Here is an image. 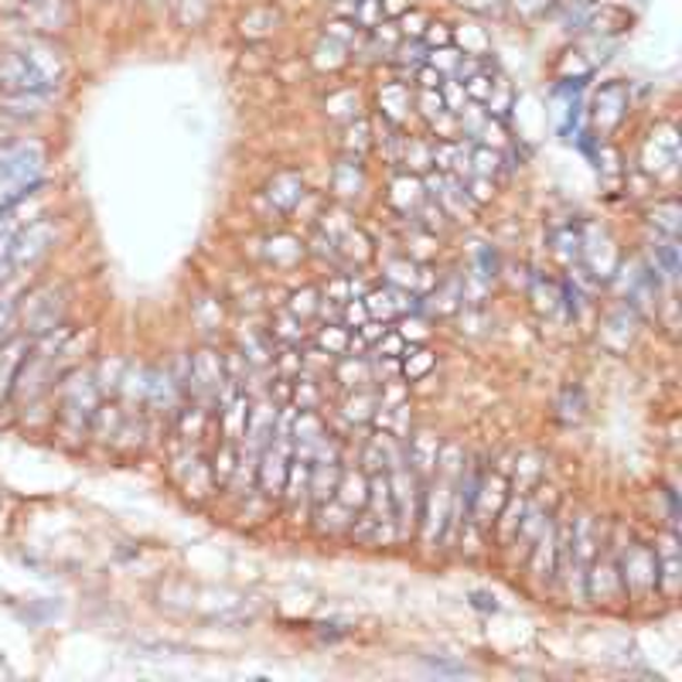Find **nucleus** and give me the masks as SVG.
<instances>
[{"mask_svg":"<svg viewBox=\"0 0 682 682\" xmlns=\"http://www.w3.org/2000/svg\"><path fill=\"white\" fill-rule=\"evenodd\" d=\"M365 307H369V318L372 321H393V318H403L413 307V294L396 283H386V287H376L365 294Z\"/></svg>","mask_w":682,"mask_h":682,"instance_id":"obj_11","label":"nucleus"},{"mask_svg":"<svg viewBox=\"0 0 682 682\" xmlns=\"http://www.w3.org/2000/svg\"><path fill=\"white\" fill-rule=\"evenodd\" d=\"M266 199L274 202L277 212L298 209L301 199H304V178L298 175V171H280V175H274L270 185H266Z\"/></svg>","mask_w":682,"mask_h":682,"instance_id":"obj_18","label":"nucleus"},{"mask_svg":"<svg viewBox=\"0 0 682 682\" xmlns=\"http://www.w3.org/2000/svg\"><path fill=\"white\" fill-rule=\"evenodd\" d=\"M349 290H355V283L345 280V277H338V280H331V283L325 287V298L334 301V304H345V301H352V298H349Z\"/></svg>","mask_w":682,"mask_h":682,"instance_id":"obj_53","label":"nucleus"},{"mask_svg":"<svg viewBox=\"0 0 682 682\" xmlns=\"http://www.w3.org/2000/svg\"><path fill=\"white\" fill-rule=\"evenodd\" d=\"M628 113V86L624 83H607L594 96V124L601 134H611Z\"/></svg>","mask_w":682,"mask_h":682,"instance_id":"obj_12","label":"nucleus"},{"mask_svg":"<svg viewBox=\"0 0 682 682\" xmlns=\"http://www.w3.org/2000/svg\"><path fill=\"white\" fill-rule=\"evenodd\" d=\"M280 24V11L270 8V4H256L250 8L247 14L239 17V35L247 41H260V38H270Z\"/></svg>","mask_w":682,"mask_h":682,"instance_id":"obj_19","label":"nucleus"},{"mask_svg":"<svg viewBox=\"0 0 682 682\" xmlns=\"http://www.w3.org/2000/svg\"><path fill=\"white\" fill-rule=\"evenodd\" d=\"M393 55H396V62H400V65H413V68H420V65L427 62V55H430V48H427L420 38H403V41L393 48Z\"/></svg>","mask_w":682,"mask_h":682,"instance_id":"obj_40","label":"nucleus"},{"mask_svg":"<svg viewBox=\"0 0 682 682\" xmlns=\"http://www.w3.org/2000/svg\"><path fill=\"white\" fill-rule=\"evenodd\" d=\"M55 96H41V92H0V113L11 119H38L52 110Z\"/></svg>","mask_w":682,"mask_h":682,"instance_id":"obj_15","label":"nucleus"},{"mask_svg":"<svg viewBox=\"0 0 682 682\" xmlns=\"http://www.w3.org/2000/svg\"><path fill=\"white\" fill-rule=\"evenodd\" d=\"M362 35H365V31L358 28L355 21H349V17H331V21L325 24V38H331V41H338V45H345L349 52L362 41Z\"/></svg>","mask_w":682,"mask_h":682,"instance_id":"obj_34","label":"nucleus"},{"mask_svg":"<svg viewBox=\"0 0 682 682\" xmlns=\"http://www.w3.org/2000/svg\"><path fill=\"white\" fill-rule=\"evenodd\" d=\"M403 454H406V465L417 471V478L433 475L437 471V460H441V441H437L430 430H420V433L409 437V444H406Z\"/></svg>","mask_w":682,"mask_h":682,"instance_id":"obj_14","label":"nucleus"},{"mask_svg":"<svg viewBox=\"0 0 682 682\" xmlns=\"http://www.w3.org/2000/svg\"><path fill=\"white\" fill-rule=\"evenodd\" d=\"M529 567L535 577H553L556 573V526L553 519L543 526V532L535 535V553L529 559Z\"/></svg>","mask_w":682,"mask_h":682,"instance_id":"obj_23","label":"nucleus"},{"mask_svg":"<svg viewBox=\"0 0 682 682\" xmlns=\"http://www.w3.org/2000/svg\"><path fill=\"white\" fill-rule=\"evenodd\" d=\"M247 424H250V400H247V393H232L223 403V433H226V441L229 444L242 441Z\"/></svg>","mask_w":682,"mask_h":682,"instance_id":"obj_21","label":"nucleus"},{"mask_svg":"<svg viewBox=\"0 0 682 682\" xmlns=\"http://www.w3.org/2000/svg\"><path fill=\"white\" fill-rule=\"evenodd\" d=\"M427 24H430V14H427V11H420V8H406V11L396 17V31H400V38H424Z\"/></svg>","mask_w":682,"mask_h":682,"instance_id":"obj_37","label":"nucleus"},{"mask_svg":"<svg viewBox=\"0 0 682 682\" xmlns=\"http://www.w3.org/2000/svg\"><path fill=\"white\" fill-rule=\"evenodd\" d=\"M679 202L675 199H669V202H659L655 209H648V223L659 229L666 239H675L679 236Z\"/></svg>","mask_w":682,"mask_h":682,"instance_id":"obj_28","label":"nucleus"},{"mask_svg":"<svg viewBox=\"0 0 682 682\" xmlns=\"http://www.w3.org/2000/svg\"><path fill=\"white\" fill-rule=\"evenodd\" d=\"M508 8L516 11V17H522V21H535L553 8V0H508Z\"/></svg>","mask_w":682,"mask_h":682,"instance_id":"obj_48","label":"nucleus"},{"mask_svg":"<svg viewBox=\"0 0 682 682\" xmlns=\"http://www.w3.org/2000/svg\"><path fill=\"white\" fill-rule=\"evenodd\" d=\"M178 396H181V382H175L161 369L148 372V396H143V403H151L154 409H175Z\"/></svg>","mask_w":682,"mask_h":682,"instance_id":"obj_22","label":"nucleus"},{"mask_svg":"<svg viewBox=\"0 0 682 682\" xmlns=\"http://www.w3.org/2000/svg\"><path fill=\"white\" fill-rule=\"evenodd\" d=\"M31 349V338L28 334H11L4 345H0V406L11 400V389H14V379L21 372V362Z\"/></svg>","mask_w":682,"mask_h":682,"instance_id":"obj_13","label":"nucleus"},{"mask_svg":"<svg viewBox=\"0 0 682 682\" xmlns=\"http://www.w3.org/2000/svg\"><path fill=\"white\" fill-rule=\"evenodd\" d=\"M331 188L341 194V199H352V194H362L365 188V171H362V157L349 154L334 167V178H331Z\"/></svg>","mask_w":682,"mask_h":682,"instance_id":"obj_25","label":"nucleus"},{"mask_svg":"<svg viewBox=\"0 0 682 682\" xmlns=\"http://www.w3.org/2000/svg\"><path fill=\"white\" fill-rule=\"evenodd\" d=\"M465 191H468V199L475 205H484V202H492V194H495V181L492 178H481V175H468L465 181Z\"/></svg>","mask_w":682,"mask_h":682,"instance_id":"obj_44","label":"nucleus"},{"mask_svg":"<svg viewBox=\"0 0 682 682\" xmlns=\"http://www.w3.org/2000/svg\"><path fill=\"white\" fill-rule=\"evenodd\" d=\"M100 386H96V376L86 369H68L59 379V420L72 430L83 433L92 427L96 409H100Z\"/></svg>","mask_w":682,"mask_h":682,"instance_id":"obj_4","label":"nucleus"},{"mask_svg":"<svg viewBox=\"0 0 682 682\" xmlns=\"http://www.w3.org/2000/svg\"><path fill=\"white\" fill-rule=\"evenodd\" d=\"M460 8H468V11H478V14H484V11H495V8H502L505 0H457Z\"/></svg>","mask_w":682,"mask_h":682,"instance_id":"obj_57","label":"nucleus"},{"mask_svg":"<svg viewBox=\"0 0 682 682\" xmlns=\"http://www.w3.org/2000/svg\"><path fill=\"white\" fill-rule=\"evenodd\" d=\"M226 382H229L226 379V365L212 349H202V352L191 355L185 389L191 386V393H199V396H218V389H226Z\"/></svg>","mask_w":682,"mask_h":682,"instance_id":"obj_10","label":"nucleus"},{"mask_svg":"<svg viewBox=\"0 0 682 682\" xmlns=\"http://www.w3.org/2000/svg\"><path fill=\"white\" fill-rule=\"evenodd\" d=\"M17 318L24 325L28 338H41L48 331H55L65 318V294L55 283H41L31 287L28 294L17 301Z\"/></svg>","mask_w":682,"mask_h":682,"instance_id":"obj_5","label":"nucleus"},{"mask_svg":"<svg viewBox=\"0 0 682 682\" xmlns=\"http://www.w3.org/2000/svg\"><path fill=\"white\" fill-rule=\"evenodd\" d=\"M508 502V481L502 475H484L478 478V489L471 498V519L478 529H492L498 522V512Z\"/></svg>","mask_w":682,"mask_h":682,"instance_id":"obj_9","label":"nucleus"},{"mask_svg":"<svg viewBox=\"0 0 682 682\" xmlns=\"http://www.w3.org/2000/svg\"><path fill=\"white\" fill-rule=\"evenodd\" d=\"M270 260L274 263H280V266H290V263H298L301 256H304V242H298V239H290V236H277L274 242H270Z\"/></svg>","mask_w":682,"mask_h":682,"instance_id":"obj_39","label":"nucleus"},{"mask_svg":"<svg viewBox=\"0 0 682 682\" xmlns=\"http://www.w3.org/2000/svg\"><path fill=\"white\" fill-rule=\"evenodd\" d=\"M294 400H298L301 409H314V406L321 403V393H318V386H311L307 379H304V382L298 379V386H294Z\"/></svg>","mask_w":682,"mask_h":682,"instance_id":"obj_52","label":"nucleus"},{"mask_svg":"<svg viewBox=\"0 0 682 682\" xmlns=\"http://www.w3.org/2000/svg\"><path fill=\"white\" fill-rule=\"evenodd\" d=\"M441 96H444V110L454 113V116L468 106V92H465V83H460V79H444Z\"/></svg>","mask_w":682,"mask_h":682,"instance_id":"obj_43","label":"nucleus"},{"mask_svg":"<svg viewBox=\"0 0 682 682\" xmlns=\"http://www.w3.org/2000/svg\"><path fill=\"white\" fill-rule=\"evenodd\" d=\"M45 164H48V151L38 137L0 143V205L41 185Z\"/></svg>","mask_w":682,"mask_h":682,"instance_id":"obj_2","label":"nucleus"},{"mask_svg":"<svg viewBox=\"0 0 682 682\" xmlns=\"http://www.w3.org/2000/svg\"><path fill=\"white\" fill-rule=\"evenodd\" d=\"M290 460H294V441H290V433L283 427L280 430L274 427V437L260 451V468H256L260 492L266 498H280L283 495V484H287V475H290Z\"/></svg>","mask_w":682,"mask_h":682,"instance_id":"obj_6","label":"nucleus"},{"mask_svg":"<svg viewBox=\"0 0 682 682\" xmlns=\"http://www.w3.org/2000/svg\"><path fill=\"white\" fill-rule=\"evenodd\" d=\"M328 113L338 116V119H355L358 116V92L345 89L338 96H328Z\"/></svg>","mask_w":682,"mask_h":682,"instance_id":"obj_42","label":"nucleus"},{"mask_svg":"<svg viewBox=\"0 0 682 682\" xmlns=\"http://www.w3.org/2000/svg\"><path fill=\"white\" fill-rule=\"evenodd\" d=\"M621 588L642 597L659 591V559L648 546H631L621 559Z\"/></svg>","mask_w":682,"mask_h":682,"instance_id":"obj_8","label":"nucleus"},{"mask_svg":"<svg viewBox=\"0 0 682 682\" xmlns=\"http://www.w3.org/2000/svg\"><path fill=\"white\" fill-rule=\"evenodd\" d=\"M334 498H338L341 508H349V512L365 508V502H369V478H365L362 471H345V468H341Z\"/></svg>","mask_w":682,"mask_h":682,"instance_id":"obj_20","label":"nucleus"},{"mask_svg":"<svg viewBox=\"0 0 682 682\" xmlns=\"http://www.w3.org/2000/svg\"><path fill=\"white\" fill-rule=\"evenodd\" d=\"M376 349H379V355H386V358H403V352H406V338H403L400 331H386V334L376 341Z\"/></svg>","mask_w":682,"mask_h":682,"instance_id":"obj_50","label":"nucleus"},{"mask_svg":"<svg viewBox=\"0 0 682 682\" xmlns=\"http://www.w3.org/2000/svg\"><path fill=\"white\" fill-rule=\"evenodd\" d=\"M631 24L628 11L615 8V4H604V0H597L594 11L588 14V21H583L580 31H588L591 38H611V35H621L624 28Z\"/></svg>","mask_w":682,"mask_h":682,"instance_id":"obj_16","label":"nucleus"},{"mask_svg":"<svg viewBox=\"0 0 682 682\" xmlns=\"http://www.w3.org/2000/svg\"><path fill=\"white\" fill-rule=\"evenodd\" d=\"M437 471H441V468H437ZM420 502H424V543L433 546V543H441V535H444V529L451 522V508H454V492H451L444 471H441V478L430 484Z\"/></svg>","mask_w":682,"mask_h":682,"instance_id":"obj_7","label":"nucleus"},{"mask_svg":"<svg viewBox=\"0 0 682 682\" xmlns=\"http://www.w3.org/2000/svg\"><path fill=\"white\" fill-rule=\"evenodd\" d=\"M526 505H529L526 498H512V495H508V502L502 505V512H498V519H502V522H495V526H498V535H502L505 543L519 532V522H522V516H526Z\"/></svg>","mask_w":682,"mask_h":682,"instance_id":"obj_31","label":"nucleus"},{"mask_svg":"<svg viewBox=\"0 0 682 682\" xmlns=\"http://www.w3.org/2000/svg\"><path fill=\"white\" fill-rule=\"evenodd\" d=\"M175 11L185 28H202L209 17V0H175Z\"/></svg>","mask_w":682,"mask_h":682,"instance_id":"obj_41","label":"nucleus"},{"mask_svg":"<svg viewBox=\"0 0 682 682\" xmlns=\"http://www.w3.org/2000/svg\"><path fill=\"white\" fill-rule=\"evenodd\" d=\"M369 137H372V130H369V124H365L362 116L349 119V124H345V151L355 154V157H362V151L372 143Z\"/></svg>","mask_w":682,"mask_h":682,"instance_id":"obj_38","label":"nucleus"},{"mask_svg":"<svg viewBox=\"0 0 682 682\" xmlns=\"http://www.w3.org/2000/svg\"><path fill=\"white\" fill-rule=\"evenodd\" d=\"M400 164H406L409 171H433V161H430V143H427V140H417V137L403 140Z\"/></svg>","mask_w":682,"mask_h":682,"instance_id":"obj_35","label":"nucleus"},{"mask_svg":"<svg viewBox=\"0 0 682 682\" xmlns=\"http://www.w3.org/2000/svg\"><path fill=\"white\" fill-rule=\"evenodd\" d=\"M334 376L345 389H362L365 382H372V362L362 355H341Z\"/></svg>","mask_w":682,"mask_h":682,"instance_id":"obj_26","label":"nucleus"},{"mask_svg":"<svg viewBox=\"0 0 682 682\" xmlns=\"http://www.w3.org/2000/svg\"><path fill=\"white\" fill-rule=\"evenodd\" d=\"M468 164H471V175L495 178V175H498V167H502V151H498V148H484V143H471Z\"/></svg>","mask_w":682,"mask_h":682,"instance_id":"obj_27","label":"nucleus"},{"mask_svg":"<svg viewBox=\"0 0 682 682\" xmlns=\"http://www.w3.org/2000/svg\"><path fill=\"white\" fill-rule=\"evenodd\" d=\"M427 48H444V45H454V28L447 21H433L430 17V24H427V31H424V38H420Z\"/></svg>","mask_w":682,"mask_h":682,"instance_id":"obj_45","label":"nucleus"},{"mask_svg":"<svg viewBox=\"0 0 682 682\" xmlns=\"http://www.w3.org/2000/svg\"><path fill=\"white\" fill-rule=\"evenodd\" d=\"M386 331H389V328H386V321H372V318H369V321H365V325L358 328V338L365 341V345H376V341H379Z\"/></svg>","mask_w":682,"mask_h":682,"instance_id":"obj_56","label":"nucleus"},{"mask_svg":"<svg viewBox=\"0 0 682 682\" xmlns=\"http://www.w3.org/2000/svg\"><path fill=\"white\" fill-rule=\"evenodd\" d=\"M55 236H59V226H55V218H48V215H38L31 218L28 226H24L14 242H11V253L4 260V266H0V283H8L14 277H24V274H31L35 266L52 253L55 247Z\"/></svg>","mask_w":682,"mask_h":682,"instance_id":"obj_3","label":"nucleus"},{"mask_svg":"<svg viewBox=\"0 0 682 682\" xmlns=\"http://www.w3.org/2000/svg\"><path fill=\"white\" fill-rule=\"evenodd\" d=\"M376 100H379V113H382V119H389V124H393V127H400L403 119L413 113V92H409V86H406V83H382Z\"/></svg>","mask_w":682,"mask_h":682,"instance_id":"obj_17","label":"nucleus"},{"mask_svg":"<svg viewBox=\"0 0 682 682\" xmlns=\"http://www.w3.org/2000/svg\"><path fill=\"white\" fill-rule=\"evenodd\" d=\"M427 199V188L417 175H400L393 181V194H389V202H393V209H400L403 215L417 212Z\"/></svg>","mask_w":682,"mask_h":682,"instance_id":"obj_24","label":"nucleus"},{"mask_svg":"<svg viewBox=\"0 0 682 682\" xmlns=\"http://www.w3.org/2000/svg\"><path fill=\"white\" fill-rule=\"evenodd\" d=\"M314 298H318V290H301V294H294V301H290V314L301 318V321H307L311 314L321 307V301H314Z\"/></svg>","mask_w":682,"mask_h":682,"instance_id":"obj_47","label":"nucleus"},{"mask_svg":"<svg viewBox=\"0 0 682 682\" xmlns=\"http://www.w3.org/2000/svg\"><path fill=\"white\" fill-rule=\"evenodd\" d=\"M68 65L55 41L28 35L0 59V92H41L55 96L65 86Z\"/></svg>","mask_w":682,"mask_h":682,"instance_id":"obj_1","label":"nucleus"},{"mask_svg":"<svg viewBox=\"0 0 682 682\" xmlns=\"http://www.w3.org/2000/svg\"><path fill=\"white\" fill-rule=\"evenodd\" d=\"M345 321L362 328L365 321H369V307H365V301H345Z\"/></svg>","mask_w":682,"mask_h":682,"instance_id":"obj_55","label":"nucleus"},{"mask_svg":"<svg viewBox=\"0 0 682 682\" xmlns=\"http://www.w3.org/2000/svg\"><path fill=\"white\" fill-rule=\"evenodd\" d=\"M413 72H417V86L420 89H441L444 86V76H441V72H437L433 65H420V68H413Z\"/></svg>","mask_w":682,"mask_h":682,"instance_id":"obj_54","label":"nucleus"},{"mask_svg":"<svg viewBox=\"0 0 682 682\" xmlns=\"http://www.w3.org/2000/svg\"><path fill=\"white\" fill-rule=\"evenodd\" d=\"M413 103L420 106V113H424L427 119H437L441 113H447V110H444V96H441V89H420V96H417Z\"/></svg>","mask_w":682,"mask_h":682,"instance_id":"obj_46","label":"nucleus"},{"mask_svg":"<svg viewBox=\"0 0 682 682\" xmlns=\"http://www.w3.org/2000/svg\"><path fill=\"white\" fill-rule=\"evenodd\" d=\"M318 349L341 358V355H349L352 352V331L349 328H341V325H328L318 331Z\"/></svg>","mask_w":682,"mask_h":682,"instance_id":"obj_29","label":"nucleus"},{"mask_svg":"<svg viewBox=\"0 0 682 682\" xmlns=\"http://www.w3.org/2000/svg\"><path fill=\"white\" fill-rule=\"evenodd\" d=\"M495 76H498V72L489 65V68L475 72L471 79H465L468 103H478V106H484V103H489V96H492V89H495Z\"/></svg>","mask_w":682,"mask_h":682,"instance_id":"obj_33","label":"nucleus"},{"mask_svg":"<svg viewBox=\"0 0 682 682\" xmlns=\"http://www.w3.org/2000/svg\"><path fill=\"white\" fill-rule=\"evenodd\" d=\"M437 365V355L430 352V349H406L403 352V376L409 379V382H417V379H424L430 369Z\"/></svg>","mask_w":682,"mask_h":682,"instance_id":"obj_30","label":"nucleus"},{"mask_svg":"<svg viewBox=\"0 0 682 682\" xmlns=\"http://www.w3.org/2000/svg\"><path fill=\"white\" fill-rule=\"evenodd\" d=\"M376 409H379V396L369 393V389H358V396H349L345 400V417L355 420V424H365V420H372L376 417Z\"/></svg>","mask_w":682,"mask_h":682,"instance_id":"obj_32","label":"nucleus"},{"mask_svg":"<svg viewBox=\"0 0 682 682\" xmlns=\"http://www.w3.org/2000/svg\"><path fill=\"white\" fill-rule=\"evenodd\" d=\"M512 103H516V92H512L508 79L505 76H495V89L489 96V103H484V113L495 116V119H505L508 110H512Z\"/></svg>","mask_w":682,"mask_h":682,"instance_id":"obj_36","label":"nucleus"},{"mask_svg":"<svg viewBox=\"0 0 682 682\" xmlns=\"http://www.w3.org/2000/svg\"><path fill=\"white\" fill-rule=\"evenodd\" d=\"M232 471H236V444L226 441L223 451L215 454V478H218V481H226Z\"/></svg>","mask_w":682,"mask_h":682,"instance_id":"obj_51","label":"nucleus"},{"mask_svg":"<svg viewBox=\"0 0 682 682\" xmlns=\"http://www.w3.org/2000/svg\"><path fill=\"white\" fill-rule=\"evenodd\" d=\"M14 318H17V301H11L8 294H0V345L14 334Z\"/></svg>","mask_w":682,"mask_h":682,"instance_id":"obj_49","label":"nucleus"}]
</instances>
